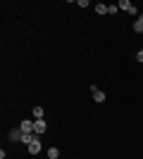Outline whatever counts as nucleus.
<instances>
[{
    "label": "nucleus",
    "instance_id": "10",
    "mask_svg": "<svg viewBox=\"0 0 143 159\" xmlns=\"http://www.w3.org/2000/svg\"><path fill=\"white\" fill-rule=\"evenodd\" d=\"M34 116H36V119H43V107H41V105L34 107Z\"/></svg>",
    "mask_w": 143,
    "mask_h": 159
},
{
    "label": "nucleus",
    "instance_id": "1",
    "mask_svg": "<svg viewBox=\"0 0 143 159\" xmlns=\"http://www.w3.org/2000/svg\"><path fill=\"white\" fill-rule=\"evenodd\" d=\"M45 131H48V124H45L43 119H36V121H34V133L38 135V138H41Z\"/></svg>",
    "mask_w": 143,
    "mask_h": 159
},
{
    "label": "nucleus",
    "instance_id": "6",
    "mask_svg": "<svg viewBox=\"0 0 143 159\" xmlns=\"http://www.w3.org/2000/svg\"><path fill=\"white\" fill-rule=\"evenodd\" d=\"M48 159H60V150L57 147H48Z\"/></svg>",
    "mask_w": 143,
    "mask_h": 159
},
{
    "label": "nucleus",
    "instance_id": "11",
    "mask_svg": "<svg viewBox=\"0 0 143 159\" xmlns=\"http://www.w3.org/2000/svg\"><path fill=\"white\" fill-rule=\"evenodd\" d=\"M117 10H119L117 5H107V14H117Z\"/></svg>",
    "mask_w": 143,
    "mask_h": 159
},
{
    "label": "nucleus",
    "instance_id": "4",
    "mask_svg": "<svg viewBox=\"0 0 143 159\" xmlns=\"http://www.w3.org/2000/svg\"><path fill=\"white\" fill-rule=\"evenodd\" d=\"M91 93H93V100H95V102H105V93H102V90H98L95 86H91Z\"/></svg>",
    "mask_w": 143,
    "mask_h": 159
},
{
    "label": "nucleus",
    "instance_id": "12",
    "mask_svg": "<svg viewBox=\"0 0 143 159\" xmlns=\"http://www.w3.org/2000/svg\"><path fill=\"white\" fill-rule=\"evenodd\" d=\"M136 60H138V62H143V50H138V52H136Z\"/></svg>",
    "mask_w": 143,
    "mask_h": 159
},
{
    "label": "nucleus",
    "instance_id": "5",
    "mask_svg": "<svg viewBox=\"0 0 143 159\" xmlns=\"http://www.w3.org/2000/svg\"><path fill=\"white\" fill-rule=\"evenodd\" d=\"M21 131H24V133H34V121H21Z\"/></svg>",
    "mask_w": 143,
    "mask_h": 159
},
{
    "label": "nucleus",
    "instance_id": "2",
    "mask_svg": "<svg viewBox=\"0 0 143 159\" xmlns=\"http://www.w3.org/2000/svg\"><path fill=\"white\" fill-rule=\"evenodd\" d=\"M7 138L14 140V143H21V138H24V131H21V128H12V131L7 133Z\"/></svg>",
    "mask_w": 143,
    "mask_h": 159
},
{
    "label": "nucleus",
    "instance_id": "3",
    "mask_svg": "<svg viewBox=\"0 0 143 159\" xmlns=\"http://www.w3.org/2000/svg\"><path fill=\"white\" fill-rule=\"evenodd\" d=\"M29 152H31V154H38V152H41V138H38V135L29 143Z\"/></svg>",
    "mask_w": 143,
    "mask_h": 159
},
{
    "label": "nucleus",
    "instance_id": "9",
    "mask_svg": "<svg viewBox=\"0 0 143 159\" xmlns=\"http://www.w3.org/2000/svg\"><path fill=\"white\" fill-rule=\"evenodd\" d=\"M95 12H98V14H107V5L98 2V5H95Z\"/></svg>",
    "mask_w": 143,
    "mask_h": 159
},
{
    "label": "nucleus",
    "instance_id": "8",
    "mask_svg": "<svg viewBox=\"0 0 143 159\" xmlns=\"http://www.w3.org/2000/svg\"><path fill=\"white\" fill-rule=\"evenodd\" d=\"M117 7H119V10H126V12H129V10H131L134 5H131L129 0H119V5H117Z\"/></svg>",
    "mask_w": 143,
    "mask_h": 159
},
{
    "label": "nucleus",
    "instance_id": "7",
    "mask_svg": "<svg viewBox=\"0 0 143 159\" xmlns=\"http://www.w3.org/2000/svg\"><path fill=\"white\" fill-rule=\"evenodd\" d=\"M134 31H136V33H143V14H138L136 24H134Z\"/></svg>",
    "mask_w": 143,
    "mask_h": 159
}]
</instances>
